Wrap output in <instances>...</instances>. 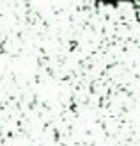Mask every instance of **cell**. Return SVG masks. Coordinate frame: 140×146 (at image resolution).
I'll list each match as a JSON object with an SVG mask.
<instances>
[]
</instances>
